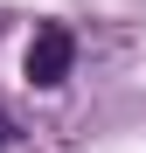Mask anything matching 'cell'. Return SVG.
<instances>
[{"label":"cell","instance_id":"2","mask_svg":"<svg viewBox=\"0 0 146 153\" xmlns=\"http://www.w3.org/2000/svg\"><path fill=\"white\" fill-rule=\"evenodd\" d=\"M7 146H14V118L0 111V153H7Z\"/></svg>","mask_w":146,"mask_h":153},{"label":"cell","instance_id":"1","mask_svg":"<svg viewBox=\"0 0 146 153\" xmlns=\"http://www.w3.org/2000/svg\"><path fill=\"white\" fill-rule=\"evenodd\" d=\"M21 70H28V84H35V91H56L63 76L77 70V35H70L63 21H42L35 42H28V63H21Z\"/></svg>","mask_w":146,"mask_h":153}]
</instances>
